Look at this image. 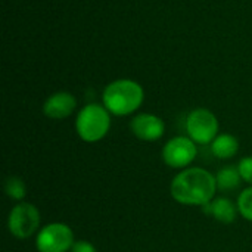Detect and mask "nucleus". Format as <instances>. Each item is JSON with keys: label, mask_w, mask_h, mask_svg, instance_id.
<instances>
[{"label": "nucleus", "mask_w": 252, "mask_h": 252, "mask_svg": "<svg viewBox=\"0 0 252 252\" xmlns=\"http://www.w3.org/2000/svg\"><path fill=\"white\" fill-rule=\"evenodd\" d=\"M217 190L216 176L201 167H189L182 170L174 176L170 186L174 201L192 207H204L214 199Z\"/></svg>", "instance_id": "f257e3e1"}, {"label": "nucleus", "mask_w": 252, "mask_h": 252, "mask_svg": "<svg viewBox=\"0 0 252 252\" xmlns=\"http://www.w3.org/2000/svg\"><path fill=\"white\" fill-rule=\"evenodd\" d=\"M111 128V112L100 103H89L75 118V130L81 140L94 143L102 140Z\"/></svg>", "instance_id": "7ed1b4c3"}, {"label": "nucleus", "mask_w": 252, "mask_h": 252, "mask_svg": "<svg viewBox=\"0 0 252 252\" xmlns=\"http://www.w3.org/2000/svg\"><path fill=\"white\" fill-rule=\"evenodd\" d=\"M238 170L241 173V177L245 183L252 186V157H245L239 161Z\"/></svg>", "instance_id": "2eb2a0df"}, {"label": "nucleus", "mask_w": 252, "mask_h": 252, "mask_svg": "<svg viewBox=\"0 0 252 252\" xmlns=\"http://www.w3.org/2000/svg\"><path fill=\"white\" fill-rule=\"evenodd\" d=\"M145 100L143 87L130 78H120L109 83L102 93V105L111 115L126 117L136 112Z\"/></svg>", "instance_id": "f03ea898"}, {"label": "nucleus", "mask_w": 252, "mask_h": 252, "mask_svg": "<svg viewBox=\"0 0 252 252\" xmlns=\"http://www.w3.org/2000/svg\"><path fill=\"white\" fill-rule=\"evenodd\" d=\"M216 180H217L219 190H223V192L235 190L244 182L238 170V165H226L220 168L219 173L216 174Z\"/></svg>", "instance_id": "f8f14e48"}, {"label": "nucleus", "mask_w": 252, "mask_h": 252, "mask_svg": "<svg viewBox=\"0 0 252 252\" xmlns=\"http://www.w3.org/2000/svg\"><path fill=\"white\" fill-rule=\"evenodd\" d=\"M69 252H97L94 245L89 241H75Z\"/></svg>", "instance_id": "dca6fc26"}, {"label": "nucleus", "mask_w": 252, "mask_h": 252, "mask_svg": "<svg viewBox=\"0 0 252 252\" xmlns=\"http://www.w3.org/2000/svg\"><path fill=\"white\" fill-rule=\"evenodd\" d=\"M4 193L10 199L22 201L25 198V195H27V188H25L24 180L19 179V177H16V176L7 177L6 182H4Z\"/></svg>", "instance_id": "ddd939ff"}, {"label": "nucleus", "mask_w": 252, "mask_h": 252, "mask_svg": "<svg viewBox=\"0 0 252 252\" xmlns=\"http://www.w3.org/2000/svg\"><path fill=\"white\" fill-rule=\"evenodd\" d=\"M238 151H239V142L230 133L219 134L211 143V152L219 159H230L238 154Z\"/></svg>", "instance_id": "9b49d317"}, {"label": "nucleus", "mask_w": 252, "mask_h": 252, "mask_svg": "<svg viewBox=\"0 0 252 252\" xmlns=\"http://www.w3.org/2000/svg\"><path fill=\"white\" fill-rule=\"evenodd\" d=\"M40 211L30 202L16 204L7 217V229L16 239H28L40 229Z\"/></svg>", "instance_id": "39448f33"}, {"label": "nucleus", "mask_w": 252, "mask_h": 252, "mask_svg": "<svg viewBox=\"0 0 252 252\" xmlns=\"http://www.w3.org/2000/svg\"><path fill=\"white\" fill-rule=\"evenodd\" d=\"M238 210L245 220L252 221V186L241 192L238 198Z\"/></svg>", "instance_id": "4468645a"}, {"label": "nucleus", "mask_w": 252, "mask_h": 252, "mask_svg": "<svg viewBox=\"0 0 252 252\" xmlns=\"http://www.w3.org/2000/svg\"><path fill=\"white\" fill-rule=\"evenodd\" d=\"M74 232L65 223H50L37 232L38 252H68L74 245Z\"/></svg>", "instance_id": "423d86ee"}, {"label": "nucleus", "mask_w": 252, "mask_h": 252, "mask_svg": "<svg viewBox=\"0 0 252 252\" xmlns=\"http://www.w3.org/2000/svg\"><path fill=\"white\" fill-rule=\"evenodd\" d=\"M202 208L207 216L216 219L217 221H220L223 224L233 223L236 220V214L239 213L238 204H235L233 201H230L229 198H224V196L214 198L213 201L205 204Z\"/></svg>", "instance_id": "9d476101"}, {"label": "nucleus", "mask_w": 252, "mask_h": 252, "mask_svg": "<svg viewBox=\"0 0 252 252\" xmlns=\"http://www.w3.org/2000/svg\"><path fill=\"white\" fill-rule=\"evenodd\" d=\"M77 108V99L69 92H56L43 103V114L50 120H65Z\"/></svg>", "instance_id": "1a4fd4ad"}, {"label": "nucleus", "mask_w": 252, "mask_h": 252, "mask_svg": "<svg viewBox=\"0 0 252 252\" xmlns=\"http://www.w3.org/2000/svg\"><path fill=\"white\" fill-rule=\"evenodd\" d=\"M198 155V146L189 136H177L170 139L162 148V161L177 170L189 168Z\"/></svg>", "instance_id": "0eeeda50"}, {"label": "nucleus", "mask_w": 252, "mask_h": 252, "mask_svg": "<svg viewBox=\"0 0 252 252\" xmlns=\"http://www.w3.org/2000/svg\"><path fill=\"white\" fill-rule=\"evenodd\" d=\"M130 128L137 139L143 142H157L165 133V123L155 114L142 112L133 117Z\"/></svg>", "instance_id": "6e6552de"}, {"label": "nucleus", "mask_w": 252, "mask_h": 252, "mask_svg": "<svg viewBox=\"0 0 252 252\" xmlns=\"http://www.w3.org/2000/svg\"><path fill=\"white\" fill-rule=\"evenodd\" d=\"M188 136L196 145H211L219 136V120L207 108H196L186 118Z\"/></svg>", "instance_id": "20e7f679"}]
</instances>
